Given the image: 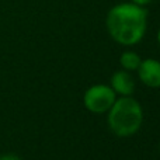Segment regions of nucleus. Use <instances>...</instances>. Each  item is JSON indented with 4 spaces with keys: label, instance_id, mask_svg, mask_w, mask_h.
Instances as JSON below:
<instances>
[{
    "label": "nucleus",
    "instance_id": "nucleus-1",
    "mask_svg": "<svg viewBox=\"0 0 160 160\" xmlns=\"http://www.w3.org/2000/svg\"><path fill=\"white\" fill-rule=\"evenodd\" d=\"M110 37L119 45L133 47L143 39L148 28V10L131 2L110 8L105 18Z\"/></svg>",
    "mask_w": 160,
    "mask_h": 160
},
{
    "label": "nucleus",
    "instance_id": "nucleus-2",
    "mask_svg": "<svg viewBox=\"0 0 160 160\" xmlns=\"http://www.w3.org/2000/svg\"><path fill=\"white\" fill-rule=\"evenodd\" d=\"M107 122L117 136L128 138L141 129L143 124V110L131 96L117 97L112 107L107 111Z\"/></svg>",
    "mask_w": 160,
    "mask_h": 160
},
{
    "label": "nucleus",
    "instance_id": "nucleus-3",
    "mask_svg": "<svg viewBox=\"0 0 160 160\" xmlns=\"http://www.w3.org/2000/svg\"><path fill=\"white\" fill-rule=\"evenodd\" d=\"M117 100V94L107 84H93L84 91L83 104L93 114H105Z\"/></svg>",
    "mask_w": 160,
    "mask_h": 160
},
{
    "label": "nucleus",
    "instance_id": "nucleus-4",
    "mask_svg": "<svg viewBox=\"0 0 160 160\" xmlns=\"http://www.w3.org/2000/svg\"><path fill=\"white\" fill-rule=\"evenodd\" d=\"M138 76L146 87L159 88L160 87V61L159 59L148 58L142 59L138 68Z\"/></svg>",
    "mask_w": 160,
    "mask_h": 160
},
{
    "label": "nucleus",
    "instance_id": "nucleus-5",
    "mask_svg": "<svg viewBox=\"0 0 160 160\" xmlns=\"http://www.w3.org/2000/svg\"><path fill=\"white\" fill-rule=\"evenodd\" d=\"M110 86L114 90V93L119 97L132 96L133 91H135V80L129 72L124 69L114 72V75L111 76Z\"/></svg>",
    "mask_w": 160,
    "mask_h": 160
},
{
    "label": "nucleus",
    "instance_id": "nucleus-6",
    "mask_svg": "<svg viewBox=\"0 0 160 160\" xmlns=\"http://www.w3.org/2000/svg\"><path fill=\"white\" fill-rule=\"evenodd\" d=\"M141 62H142V58L136 52H133V51H125L119 56V63H121L122 69L127 70V72L138 70Z\"/></svg>",
    "mask_w": 160,
    "mask_h": 160
},
{
    "label": "nucleus",
    "instance_id": "nucleus-7",
    "mask_svg": "<svg viewBox=\"0 0 160 160\" xmlns=\"http://www.w3.org/2000/svg\"><path fill=\"white\" fill-rule=\"evenodd\" d=\"M0 160H21V158L14 153H3L0 155Z\"/></svg>",
    "mask_w": 160,
    "mask_h": 160
},
{
    "label": "nucleus",
    "instance_id": "nucleus-8",
    "mask_svg": "<svg viewBox=\"0 0 160 160\" xmlns=\"http://www.w3.org/2000/svg\"><path fill=\"white\" fill-rule=\"evenodd\" d=\"M153 0H131V3L133 4H138V6H142V7H146L149 3H152Z\"/></svg>",
    "mask_w": 160,
    "mask_h": 160
},
{
    "label": "nucleus",
    "instance_id": "nucleus-9",
    "mask_svg": "<svg viewBox=\"0 0 160 160\" xmlns=\"http://www.w3.org/2000/svg\"><path fill=\"white\" fill-rule=\"evenodd\" d=\"M156 38H158V42L160 44V28H159V31H158V35H156Z\"/></svg>",
    "mask_w": 160,
    "mask_h": 160
}]
</instances>
